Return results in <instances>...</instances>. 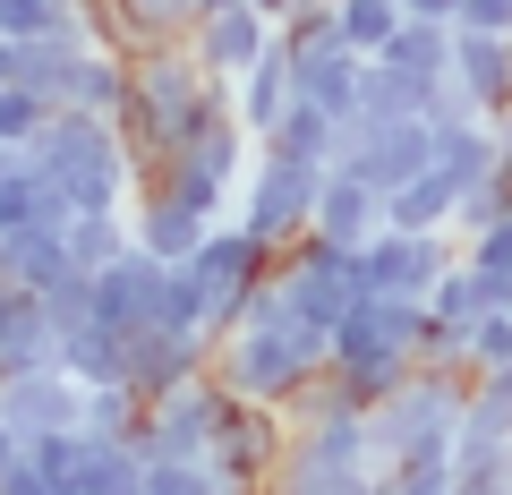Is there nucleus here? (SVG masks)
<instances>
[{
  "mask_svg": "<svg viewBox=\"0 0 512 495\" xmlns=\"http://www.w3.org/2000/svg\"><path fill=\"white\" fill-rule=\"evenodd\" d=\"M436 171H444L453 188L487 180V171H495V129H487V120H461V129H436Z\"/></svg>",
  "mask_w": 512,
  "mask_h": 495,
  "instance_id": "c85d7f7f",
  "label": "nucleus"
},
{
  "mask_svg": "<svg viewBox=\"0 0 512 495\" xmlns=\"http://www.w3.org/2000/svg\"><path fill=\"white\" fill-rule=\"evenodd\" d=\"M128 231H137L146 257L188 265V257H197V239L214 231V214H197V205H180V197H128Z\"/></svg>",
  "mask_w": 512,
  "mask_h": 495,
  "instance_id": "a211bd4d",
  "label": "nucleus"
},
{
  "mask_svg": "<svg viewBox=\"0 0 512 495\" xmlns=\"http://www.w3.org/2000/svg\"><path fill=\"white\" fill-rule=\"evenodd\" d=\"M427 316H444V325H461V333H470L478 316H487V282H478V265H470V257H453V265H444V282L427 291Z\"/></svg>",
  "mask_w": 512,
  "mask_h": 495,
  "instance_id": "72a5a7b5",
  "label": "nucleus"
},
{
  "mask_svg": "<svg viewBox=\"0 0 512 495\" xmlns=\"http://www.w3.org/2000/svg\"><path fill=\"white\" fill-rule=\"evenodd\" d=\"M453 205H461V188L427 163L419 180H402L384 197V231H453Z\"/></svg>",
  "mask_w": 512,
  "mask_h": 495,
  "instance_id": "5701e85b",
  "label": "nucleus"
},
{
  "mask_svg": "<svg viewBox=\"0 0 512 495\" xmlns=\"http://www.w3.org/2000/svg\"><path fill=\"white\" fill-rule=\"evenodd\" d=\"M26 453H35V470H43V487H52V495H77V478H86V427L26 436Z\"/></svg>",
  "mask_w": 512,
  "mask_h": 495,
  "instance_id": "f704fd0d",
  "label": "nucleus"
},
{
  "mask_svg": "<svg viewBox=\"0 0 512 495\" xmlns=\"http://www.w3.org/2000/svg\"><path fill=\"white\" fill-rule=\"evenodd\" d=\"M453 495H512V478H453Z\"/></svg>",
  "mask_w": 512,
  "mask_h": 495,
  "instance_id": "a18cd8bd",
  "label": "nucleus"
},
{
  "mask_svg": "<svg viewBox=\"0 0 512 495\" xmlns=\"http://www.w3.org/2000/svg\"><path fill=\"white\" fill-rule=\"evenodd\" d=\"M461 257H470V265H512V205H504L478 239H461Z\"/></svg>",
  "mask_w": 512,
  "mask_h": 495,
  "instance_id": "a19ab883",
  "label": "nucleus"
},
{
  "mask_svg": "<svg viewBox=\"0 0 512 495\" xmlns=\"http://www.w3.org/2000/svg\"><path fill=\"white\" fill-rule=\"evenodd\" d=\"M376 231H384V197H376L367 180H350V171H325V197H316L308 239H333V248H367Z\"/></svg>",
  "mask_w": 512,
  "mask_h": 495,
  "instance_id": "f3484780",
  "label": "nucleus"
},
{
  "mask_svg": "<svg viewBox=\"0 0 512 495\" xmlns=\"http://www.w3.org/2000/svg\"><path fill=\"white\" fill-rule=\"evenodd\" d=\"M205 367H214V333H171V325L128 333V393H146V402L197 385Z\"/></svg>",
  "mask_w": 512,
  "mask_h": 495,
  "instance_id": "ddd939ff",
  "label": "nucleus"
},
{
  "mask_svg": "<svg viewBox=\"0 0 512 495\" xmlns=\"http://www.w3.org/2000/svg\"><path fill=\"white\" fill-rule=\"evenodd\" d=\"M60 367H69L77 385H128V342L86 316L77 333H60Z\"/></svg>",
  "mask_w": 512,
  "mask_h": 495,
  "instance_id": "b1692460",
  "label": "nucleus"
},
{
  "mask_svg": "<svg viewBox=\"0 0 512 495\" xmlns=\"http://www.w3.org/2000/svg\"><path fill=\"white\" fill-rule=\"evenodd\" d=\"M205 9H231V0H197V18H205Z\"/></svg>",
  "mask_w": 512,
  "mask_h": 495,
  "instance_id": "3c124183",
  "label": "nucleus"
},
{
  "mask_svg": "<svg viewBox=\"0 0 512 495\" xmlns=\"http://www.w3.org/2000/svg\"><path fill=\"white\" fill-rule=\"evenodd\" d=\"M18 444H26V436H18V427H9V419H0V461H9V453H18Z\"/></svg>",
  "mask_w": 512,
  "mask_h": 495,
  "instance_id": "8fccbe9b",
  "label": "nucleus"
},
{
  "mask_svg": "<svg viewBox=\"0 0 512 495\" xmlns=\"http://www.w3.org/2000/svg\"><path fill=\"white\" fill-rule=\"evenodd\" d=\"M60 103H43V94H26L18 77H9V86H0V146H35V129L43 120H52Z\"/></svg>",
  "mask_w": 512,
  "mask_h": 495,
  "instance_id": "4c0bfd02",
  "label": "nucleus"
},
{
  "mask_svg": "<svg viewBox=\"0 0 512 495\" xmlns=\"http://www.w3.org/2000/svg\"><path fill=\"white\" fill-rule=\"evenodd\" d=\"M504 205H512L504 171H487V180H470V188H461V205H453V239H478V231H487L495 214H504Z\"/></svg>",
  "mask_w": 512,
  "mask_h": 495,
  "instance_id": "58836bf2",
  "label": "nucleus"
},
{
  "mask_svg": "<svg viewBox=\"0 0 512 495\" xmlns=\"http://www.w3.org/2000/svg\"><path fill=\"white\" fill-rule=\"evenodd\" d=\"M43 359H60V333H52V316H43V299L18 291V282H0V376L43 367Z\"/></svg>",
  "mask_w": 512,
  "mask_h": 495,
  "instance_id": "6ab92c4d",
  "label": "nucleus"
},
{
  "mask_svg": "<svg viewBox=\"0 0 512 495\" xmlns=\"http://www.w3.org/2000/svg\"><path fill=\"white\" fill-rule=\"evenodd\" d=\"M325 171H333V163H282V154H256V171L239 180V222H248L265 248L308 239L316 197H325Z\"/></svg>",
  "mask_w": 512,
  "mask_h": 495,
  "instance_id": "423d86ee",
  "label": "nucleus"
},
{
  "mask_svg": "<svg viewBox=\"0 0 512 495\" xmlns=\"http://www.w3.org/2000/svg\"><path fill=\"white\" fill-rule=\"evenodd\" d=\"M163 282H171V265L163 257H146V248H128L120 265H103L94 274V325L103 333H146V325H163Z\"/></svg>",
  "mask_w": 512,
  "mask_h": 495,
  "instance_id": "f8f14e48",
  "label": "nucleus"
},
{
  "mask_svg": "<svg viewBox=\"0 0 512 495\" xmlns=\"http://www.w3.org/2000/svg\"><path fill=\"white\" fill-rule=\"evenodd\" d=\"M0 495H52V487H43V470H35V453H26V444H18L9 461H0Z\"/></svg>",
  "mask_w": 512,
  "mask_h": 495,
  "instance_id": "37998d69",
  "label": "nucleus"
},
{
  "mask_svg": "<svg viewBox=\"0 0 512 495\" xmlns=\"http://www.w3.org/2000/svg\"><path fill=\"white\" fill-rule=\"evenodd\" d=\"M384 495H453V444H419V453H402V461H384Z\"/></svg>",
  "mask_w": 512,
  "mask_h": 495,
  "instance_id": "7c9ffc66",
  "label": "nucleus"
},
{
  "mask_svg": "<svg viewBox=\"0 0 512 495\" xmlns=\"http://www.w3.org/2000/svg\"><path fill=\"white\" fill-rule=\"evenodd\" d=\"M453 26H478V35H512V0H461Z\"/></svg>",
  "mask_w": 512,
  "mask_h": 495,
  "instance_id": "79ce46f5",
  "label": "nucleus"
},
{
  "mask_svg": "<svg viewBox=\"0 0 512 495\" xmlns=\"http://www.w3.org/2000/svg\"><path fill=\"white\" fill-rule=\"evenodd\" d=\"M333 18H342V43H350V52H359V60H376L384 43L402 35V18H410V9H402V0H333Z\"/></svg>",
  "mask_w": 512,
  "mask_h": 495,
  "instance_id": "2f4dec72",
  "label": "nucleus"
},
{
  "mask_svg": "<svg viewBox=\"0 0 512 495\" xmlns=\"http://www.w3.org/2000/svg\"><path fill=\"white\" fill-rule=\"evenodd\" d=\"M137 487H146V453L86 436V478H77V495H137Z\"/></svg>",
  "mask_w": 512,
  "mask_h": 495,
  "instance_id": "c756f323",
  "label": "nucleus"
},
{
  "mask_svg": "<svg viewBox=\"0 0 512 495\" xmlns=\"http://www.w3.org/2000/svg\"><path fill=\"white\" fill-rule=\"evenodd\" d=\"M137 427H146V393H128V385H86V436L137 444Z\"/></svg>",
  "mask_w": 512,
  "mask_h": 495,
  "instance_id": "473e14b6",
  "label": "nucleus"
},
{
  "mask_svg": "<svg viewBox=\"0 0 512 495\" xmlns=\"http://www.w3.org/2000/svg\"><path fill=\"white\" fill-rule=\"evenodd\" d=\"M402 9H410V18H444V26H453V9H461V0H402Z\"/></svg>",
  "mask_w": 512,
  "mask_h": 495,
  "instance_id": "49530a36",
  "label": "nucleus"
},
{
  "mask_svg": "<svg viewBox=\"0 0 512 495\" xmlns=\"http://www.w3.org/2000/svg\"><path fill=\"white\" fill-rule=\"evenodd\" d=\"M453 86L470 94L478 120H504L512 111V35H478V26H453Z\"/></svg>",
  "mask_w": 512,
  "mask_h": 495,
  "instance_id": "2eb2a0df",
  "label": "nucleus"
},
{
  "mask_svg": "<svg viewBox=\"0 0 512 495\" xmlns=\"http://www.w3.org/2000/svg\"><path fill=\"white\" fill-rule=\"evenodd\" d=\"M188 274L205 282V299H214V342L239 325V299L256 291V282L274 274V248L248 231V222H214V231L197 239V257H188Z\"/></svg>",
  "mask_w": 512,
  "mask_h": 495,
  "instance_id": "0eeeda50",
  "label": "nucleus"
},
{
  "mask_svg": "<svg viewBox=\"0 0 512 495\" xmlns=\"http://www.w3.org/2000/svg\"><path fill=\"white\" fill-rule=\"evenodd\" d=\"M128 248H137V231H128V205H111V214H69V257L86 265V274L120 265Z\"/></svg>",
  "mask_w": 512,
  "mask_h": 495,
  "instance_id": "bb28decb",
  "label": "nucleus"
},
{
  "mask_svg": "<svg viewBox=\"0 0 512 495\" xmlns=\"http://www.w3.org/2000/svg\"><path fill=\"white\" fill-rule=\"evenodd\" d=\"M299 103L333 111L350 129V111H359V52H325V60H299Z\"/></svg>",
  "mask_w": 512,
  "mask_h": 495,
  "instance_id": "a878e982",
  "label": "nucleus"
},
{
  "mask_svg": "<svg viewBox=\"0 0 512 495\" xmlns=\"http://www.w3.org/2000/svg\"><path fill=\"white\" fill-rule=\"evenodd\" d=\"M419 94H427V77L393 69V60H359V111H350V129H393V120H419Z\"/></svg>",
  "mask_w": 512,
  "mask_h": 495,
  "instance_id": "aec40b11",
  "label": "nucleus"
},
{
  "mask_svg": "<svg viewBox=\"0 0 512 495\" xmlns=\"http://www.w3.org/2000/svg\"><path fill=\"white\" fill-rule=\"evenodd\" d=\"M214 470H231V478H248V487H265V478L291 461V410L282 402H248V393H231L222 402V419H214Z\"/></svg>",
  "mask_w": 512,
  "mask_h": 495,
  "instance_id": "6e6552de",
  "label": "nucleus"
},
{
  "mask_svg": "<svg viewBox=\"0 0 512 495\" xmlns=\"http://www.w3.org/2000/svg\"><path fill=\"white\" fill-rule=\"evenodd\" d=\"M35 171L60 188V205L69 214H111V205H128V188H137V163H128V137L120 120H103V111H77L60 103L52 120L35 129Z\"/></svg>",
  "mask_w": 512,
  "mask_h": 495,
  "instance_id": "f03ea898",
  "label": "nucleus"
},
{
  "mask_svg": "<svg viewBox=\"0 0 512 495\" xmlns=\"http://www.w3.org/2000/svg\"><path fill=\"white\" fill-rule=\"evenodd\" d=\"M274 274H282V291H291V316L316 325L325 342H333V325L367 299L359 248H333V239H291V248H274Z\"/></svg>",
  "mask_w": 512,
  "mask_h": 495,
  "instance_id": "39448f33",
  "label": "nucleus"
},
{
  "mask_svg": "<svg viewBox=\"0 0 512 495\" xmlns=\"http://www.w3.org/2000/svg\"><path fill=\"white\" fill-rule=\"evenodd\" d=\"M376 60H393V69H410V77L436 86V77H453V26L444 18H402V35L384 43Z\"/></svg>",
  "mask_w": 512,
  "mask_h": 495,
  "instance_id": "393cba45",
  "label": "nucleus"
},
{
  "mask_svg": "<svg viewBox=\"0 0 512 495\" xmlns=\"http://www.w3.org/2000/svg\"><path fill=\"white\" fill-rule=\"evenodd\" d=\"M256 9H265V18H274V26H282V18H291V9H299V0H256Z\"/></svg>",
  "mask_w": 512,
  "mask_h": 495,
  "instance_id": "09e8293b",
  "label": "nucleus"
},
{
  "mask_svg": "<svg viewBox=\"0 0 512 495\" xmlns=\"http://www.w3.org/2000/svg\"><path fill=\"white\" fill-rule=\"evenodd\" d=\"M325 359H333V342L316 325H299V316H282V325H239V333L214 342V376L231 393H248V402H291Z\"/></svg>",
  "mask_w": 512,
  "mask_h": 495,
  "instance_id": "7ed1b4c3",
  "label": "nucleus"
},
{
  "mask_svg": "<svg viewBox=\"0 0 512 495\" xmlns=\"http://www.w3.org/2000/svg\"><path fill=\"white\" fill-rule=\"evenodd\" d=\"M256 154H282V163H333V154H342V120L291 94V111H282L274 129L256 137Z\"/></svg>",
  "mask_w": 512,
  "mask_h": 495,
  "instance_id": "412c9836",
  "label": "nucleus"
},
{
  "mask_svg": "<svg viewBox=\"0 0 512 495\" xmlns=\"http://www.w3.org/2000/svg\"><path fill=\"white\" fill-rule=\"evenodd\" d=\"M35 299H43V316H52V333H77L94 316V274H86V265H69V274H60L52 291H35Z\"/></svg>",
  "mask_w": 512,
  "mask_h": 495,
  "instance_id": "e433bc0d",
  "label": "nucleus"
},
{
  "mask_svg": "<svg viewBox=\"0 0 512 495\" xmlns=\"http://www.w3.org/2000/svg\"><path fill=\"white\" fill-rule=\"evenodd\" d=\"M0 419L18 427V436H52V427H86V385H77L60 359L43 367H18V376H0Z\"/></svg>",
  "mask_w": 512,
  "mask_h": 495,
  "instance_id": "9b49d317",
  "label": "nucleus"
},
{
  "mask_svg": "<svg viewBox=\"0 0 512 495\" xmlns=\"http://www.w3.org/2000/svg\"><path fill=\"white\" fill-rule=\"evenodd\" d=\"M69 265H77V257H69V222L26 214V222L0 231V282H18V291H52Z\"/></svg>",
  "mask_w": 512,
  "mask_h": 495,
  "instance_id": "dca6fc26",
  "label": "nucleus"
},
{
  "mask_svg": "<svg viewBox=\"0 0 512 495\" xmlns=\"http://www.w3.org/2000/svg\"><path fill=\"white\" fill-rule=\"evenodd\" d=\"M222 402H231V385H222L214 367H205L197 385L163 393V402H146V427H137V453L146 461H205L214 453V419Z\"/></svg>",
  "mask_w": 512,
  "mask_h": 495,
  "instance_id": "1a4fd4ad",
  "label": "nucleus"
},
{
  "mask_svg": "<svg viewBox=\"0 0 512 495\" xmlns=\"http://www.w3.org/2000/svg\"><path fill=\"white\" fill-rule=\"evenodd\" d=\"M231 77H214L197 52H188V35L171 43H146V52L128 60V111H120V137H128V163L146 171L163 163L171 146H188V137H205V120L214 111H231Z\"/></svg>",
  "mask_w": 512,
  "mask_h": 495,
  "instance_id": "f257e3e1",
  "label": "nucleus"
},
{
  "mask_svg": "<svg viewBox=\"0 0 512 495\" xmlns=\"http://www.w3.org/2000/svg\"><path fill=\"white\" fill-rule=\"evenodd\" d=\"M461 257V239L453 231H376L359 248V274L367 291H393V299H427L444 282V265Z\"/></svg>",
  "mask_w": 512,
  "mask_h": 495,
  "instance_id": "9d476101",
  "label": "nucleus"
},
{
  "mask_svg": "<svg viewBox=\"0 0 512 495\" xmlns=\"http://www.w3.org/2000/svg\"><path fill=\"white\" fill-rule=\"evenodd\" d=\"M504 359H512V308H487L470 325V367L487 376V367H504Z\"/></svg>",
  "mask_w": 512,
  "mask_h": 495,
  "instance_id": "ea45409f",
  "label": "nucleus"
},
{
  "mask_svg": "<svg viewBox=\"0 0 512 495\" xmlns=\"http://www.w3.org/2000/svg\"><path fill=\"white\" fill-rule=\"evenodd\" d=\"M9 77H18V43L0 35V86H9Z\"/></svg>",
  "mask_w": 512,
  "mask_h": 495,
  "instance_id": "de8ad7c7",
  "label": "nucleus"
},
{
  "mask_svg": "<svg viewBox=\"0 0 512 495\" xmlns=\"http://www.w3.org/2000/svg\"><path fill=\"white\" fill-rule=\"evenodd\" d=\"M478 282H487V308H512V265H478Z\"/></svg>",
  "mask_w": 512,
  "mask_h": 495,
  "instance_id": "c03bdc74",
  "label": "nucleus"
},
{
  "mask_svg": "<svg viewBox=\"0 0 512 495\" xmlns=\"http://www.w3.org/2000/svg\"><path fill=\"white\" fill-rule=\"evenodd\" d=\"M265 43H274V18H265L256 0H231V9H205V18L188 26V52H197L214 77H231V86L256 69V60H265Z\"/></svg>",
  "mask_w": 512,
  "mask_h": 495,
  "instance_id": "4468645a",
  "label": "nucleus"
},
{
  "mask_svg": "<svg viewBox=\"0 0 512 495\" xmlns=\"http://www.w3.org/2000/svg\"><path fill=\"white\" fill-rule=\"evenodd\" d=\"M137 495H231L214 461H146V487Z\"/></svg>",
  "mask_w": 512,
  "mask_h": 495,
  "instance_id": "c9c22d12",
  "label": "nucleus"
},
{
  "mask_svg": "<svg viewBox=\"0 0 512 495\" xmlns=\"http://www.w3.org/2000/svg\"><path fill=\"white\" fill-rule=\"evenodd\" d=\"M461 402H470V367H419L410 385H393L367 410V453H376V470L419 453V444H453Z\"/></svg>",
  "mask_w": 512,
  "mask_h": 495,
  "instance_id": "20e7f679",
  "label": "nucleus"
},
{
  "mask_svg": "<svg viewBox=\"0 0 512 495\" xmlns=\"http://www.w3.org/2000/svg\"><path fill=\"white\" fill-rule=\"evenodd\" d=\"M239 120H248V137H265L282 120V111H291V94H299V69H291V52H282V43H265V60H256L248 77H239Z\"/></svg>",
  "mask_w": 512,
  "mask_h": 495,
  "instance_id": "4be33fe9",
  "label": "nucleus"
},
{
  "mask_svg": "<svg viewBox=\"0 0 512 495\" xmlns=\"http://www.w3.org/2000/svg\"><path fill=\"white\" fill-rule=\"evenodd\" d=\"M69 103H77V111H103V120H120V111H128V52H103V43H94V52L77 60Z\"/></svg>",
  "mask_w": 512,
  "mask_h": 495,
  "instance_id": "cd10ccee",
  "label": "nucleus"
}]
</instances>
